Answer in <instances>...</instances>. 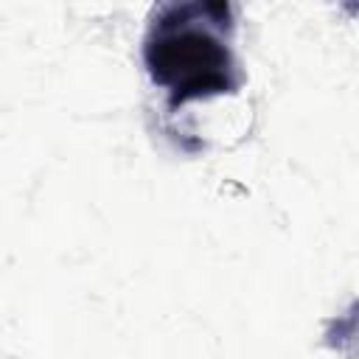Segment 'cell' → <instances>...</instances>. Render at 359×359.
I'll return each instance as SVG.
<instances>
[{
    "label": "cell",
    "instance_id": "1",
    "mask_svg": "<svg viewBox=\"0 0 359 359\" xmlns=\"http://www.w3.org/2000/svg\"><path fill=\"white\" fill-rule=\"evenodd\" d=\"M233 28L227 3H165L154 8L143 39V65L154 87L165 93L168 112L241 90L244 73L233 53Z\"/></svg>",
    "mask_w": 359,
    "mask_h": 359
},
{
    "label": "cell",
    "instance_id": "2",
    "mask_svg": "<svg viewBox=\"0 0 359 359\" xmlns=\"http://www.w3.org/2000/svg\"><path fill=\"white\" fill-rule=\"evenodd\" d=\"M323 342L345 356H359V300H353L342 314L328 320Z\"/></svg>",
    "mask_w": 359,
    "mask_h": 359
}]
</instances>
